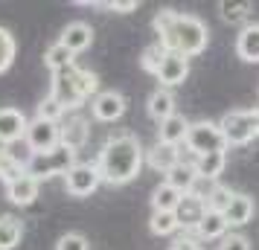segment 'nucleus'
<instances>
[{
    "instance_id": "obj_1",
    "label": "nucleus",
    "mask_w": 259,
    "mask_h": 250,
    "mask_svg": "<svg viewBox=\"0 0 259 250\" xmlns=\"http://www.w3.org/2000/svg\"><path fill=\"white\" fill-rule=\"evenodd\" d=\"M152 26L166 53H178V56L192 59V56H201L207 49V44H210V29L195 15H184V12H175V9H160L154 15Z\"/></svg>"
},
{
    "instance_id": "obj_2",
    "label": "nucleus",
    "mask_w": 259,
    "mask_h": 250,
    "mask_svg": "<svg viewBox=\"0 0 259 250\" xmlns=\"http://www.w3.org/2000/svg\"><path fill=\"white\" fill-rule=\"evenodd\" d=\"M143 145L134 134H114L99 148L96 169L102 175V183L108 186H125L140 175L143 169Z\"/></svg>"
},
{
    "instance_id": "obj_3",
    "label": "nucleus",
    "mask_w": 259,
    "mask_h": 250,
    "mask_svg": "<svg viewBox=\"0 0 259 250\" xmlns=\"http://www.w3.org/2000/svg\"><path fill=\"white\" fill-rule=\"evenodd\" d=\"M96 93H99V79H96V73L84 70L79 64H73V67H67V70H61V73H53L50 96H53L64 111L82 108L84 102Z\"/></svg>"
},
{
    "instance_id": "obj_4",
    "label": "nucleus",
    "mask_w": 259,
    "mask_h": 250,
    "mask_svg": "<svg viewBox=\"0 0 259 250\" xmlns=\"http://www.w3.org/2000/svg\"><path fill=\"white\" fill-rule=\"evenodd\" d=\"M76 163H79V160H76V152L59 145V148H56V152H50V155H29L24 160V172L29 175V178H35L38 183H41V180H50V178H56V175L64 178Z\"/></svg>"
},
{
    "instance_id": "obj_5",
    "label": "nucleus",
    "mask_w": 259,
    "mask_h": 250,
    "mask_svg": "<svg viewBox=\"0 0 259 250\" xmlns=\"http://www.w3.org/2000/svg\"><path fill=\"white\" fill-rule=\"evenodd\" d=\"M184 145H187V152H192L195 157L227 152V140H224V134H222V125H219V122H210V119L192 122Z\"/></svg>"
},
{
    "instance_id": "obj_6",
    "label": "nucleus",
    "mask_w": 259,
    "mask_h": 250,
    "mask_svg": "<svg viewBox=\"0 0 259 250\" xmlns=\"http://www.w3.org/2000/svg\"><path fill=\"white\" fill-rule=\"evenodd\" d=\"M222 134L230 145H247L253 137H259V108H247V111H227L222 117Z\"/></svg>"
},
{
    "instance_id": "obj_7",
    "label": "nucleus",
    "mask_w": 259,
    "mask_h": 250,
    "mask_svg": "<svg viewBox=\"0 0 259 250\" xmlns=\"http://www.w3.org/2000/svg\"><path fill=\"white\" fill-rule=\"evenodd\" d=\"M24 143L32 155H50V152H56L61 145L59 122H47V119H38V117L29 119Z\"/></svg>"
},
{
    "instance_id": "obj_8",
    "label": "nucleus",
    "mask_w": 259,
    "mask_h": 250,
    "mask_svg": "<svg viewBox=\"0 0 259 250\" xmlns=\"http://www.w3.org/2000/svg\"><path fill=\"white\" fill-rule=\"evenodd\" d=\"M99 183H102V175H99L96 163H76V166L64 175V189H67V195H73V198H88V195H94V192L99 189Z\"/></svg>"
},
{
    "instance_id": "obj_9",
    "label": "nucleus",
    "mask_w": 259,
    "mask_h": 250,
    "mask_svg": "<svg viewBox=\"0 0 259 250\" xmlns=\"http://www.w3.org/2000/svg\"><path fill=\"white\" fill-rule=\"evenodd\" d=\"M125 108H128V102L119 90H99L91 102V114L99 122H117L125 114Z\"/></svg>"
},
{
    "instance_id": "obj_10",
    "label": "nucleus",
    "mask_w": 259,
    "mask_h": 250,
    "mask_svg": "<svg viewBox=\"0 0 259 250\" xmlns=\"http://www.w3.org/2000/svg\"><path fill=\"white\" fill-rule=\"evenodd\" d=\"M187 76H189V59L187 56H178V53H166L163 61H160V67H157V73H154V79L166 90L181 84Z\"/></svg>"
},
{
    "instance_id": "obj_11",
    "label": "nucleus",
    "mask_w": 259,
    "mask_h": 250,
    "mask_svg": "<svg viewBox=\"0 0 259 250\" xmlns=\"http://www.w3.org/2000/svg\"><path fill=\"white\" fill-rule=\"evenodd\" d=\"M26 125L29 119L24 117V111L18 108H0V143L12 145L26 137Z\"/></svg>"
},
{
    "instance_id": "obj_12",
    "label": "nucleus",
    "mask_w": 259,
    "mask_h": 250,
    "mask_svg": "<svg viewBox=\"0 0 259 250\" xmlns=\"http://www.w3.org/2000/svg\"><path fill=\"white\" fill-rule=\"evenodd\" d=\"M59 134H61V145L79 155L84 145H88L91 122H88L84 117H67V122H59Z\"/></svg>"
},
{
    "instance_id": "obj_13",
    "label": "nucleus",
    "mask_w": 259,
    "mask_h": 250,
    "mask_svg": "<svg viewBox=\"0 0 259 250\" xmlns=\"http://www.w3.org/2000/svg\"><path fill=\"white\" fill-rule=\"evenodd\" d=\"M59 44H64L73 56H76V53H84V49L94 44V26L84 24V21H73V24H67L61 29Z\"/></svg>"
},
{
    "instance_id": "obj_14",
    "label": "nucleus",
    "mask_w": 259,
    "mask_h": 250,
    "mask_svg": "<svg viewBox=\"0 0 259 250\" xmlns=\"http://www.w3.org/2000/svg\"><path fill=\"white\" fill-rule=\"evenodd\" d=\"M178 224H181V230H192L195 233V227L204 221V215H207V204L201 201L198 195H184L181 198V204H178Z\"/></svg>"
},
{
    "instance_id": "obj_15",
    "label": "nucleus",
    "mask_w": 259,
    "mask_h": 250,
    "mask_svg": "<svg viewBox=\"0 0 259 250\" xmlns=\"http://www.w3.org/2000/svg\"><path fill=\"white\" fill-rule=\"evenodd\" d=\"M146 160L154 172L160 175H169L175 166H181V148L178 145H169V143H154L149 152H146Z\"/></svg>"
},
{
    "instance_id": "obj_16",
    "label": "nucleus",
    "mask_w": 259,
    "mask_h": 250,
    "mask_svg": "<svg viewBox=\"0 0 259 250\" xmlns=\"http://www.w3.org/2000/svg\"><path fill=\"white\" fill-rule=\"evenodd\" d=\"M38 189H41V183H38L35 178L21 175V178H15L12 183H6V198H9L15 207H29V204H35Z\"/></svg>"
},
{
    "instance_id": "obj_17",
    "label": "nucleus",
    "mask_w": 259,
    "mask_h": 250,
    "mask_svg": "<svg viewBox=\"0 0 259 250\" xmlns=\"http://www.w3.org/2000/svg\"><path fill=\"white\" fill-rule=\"evenodd\" d=\"M253 213H256L253 198H250V195H242V192H236L233 201H230V207L224 210V221H227V227H245L247 221L253 218Z\"/></svg>"
},
{
    "instance_id": "obj_18",
    "label": "nucleus",
    "mask_w": 259,
    "mask_h": 250,
    "mask_svg": "<svg viewBox=\"0 0 259 250\" xmlns=\"http://www.w3.org/2000/svg\"><path fill=\"white\" fill-rule=\"evenodd\" d=\"M236 56L247 64H259V24L242 26V32L236 35Z\"/></svg>"
},
{
    "instance_id": "obj_19",
    "label": "nucleus",
    "mask_w": 259,
    "mask_h": 250,
    "mask_svg": "<svg viewBox=\"0 0 259 250\" xmlns=\"http://www.w3.org/2000/svg\"><path fill=\"white\" fill-rule=\"evenodd\" d=\"M189 122L187 117H181V114H175V117H169L160 122V128H157V143H169V145H181L184 140H187V131H189Z\"/></svg>"
},
{
    "instance_id": "obj_20",
    "label": "nucleus",
    "mask_w": 259,
    "mask_h": 250,
    "mask_svg": "<svg viewBox=\"0 0 259 250\" xmlns=\"http://www.w3.org/2000/svg\"><path fill=\"white\" fill-rule=\"evenodd\" d=\"M146 111H149V117L157 119V125H160L163 119H169V117H175V114H178V111H175V96L169 93L166 87H157V90L149 96Z\"/></svg>"
},
{
    "instance_id": "obj_21",
    "label": "nucleus",
    "mask_w": 259,
    "mask_h": 250,
    "mask_svg": "<svg viewBox=\"0 0 259 250\" xmlns=\"http://www.w3.org/2000/svg\"><path fill=\"white\" fill-rule=\"evenodd\" d=\"M227 230H230V227H227V221H224V213H212V210H207L204 221L195 227V238H198V241H212V238L222 241V238L227 236Z\"/></svg>"
},
{
    "instance_id": "obj_22",
    "label": "nucleus",
    "mask_w": 259,
    "mask_h": 250,
    "mask_svg": "<svg viewBox=\"0 0 259 250\" xmlns=\"http://www.w3.org/2000/svg\"><path fill=\"white\" fill-rule=\"evenodd\" d=\"M181 192L175 189V186H169V183H157L152 192V213H175L178 204H181Z\"/></svg>"
},
{
    "instance_id": "obj_23",
    "label": "nucleus",
    "mask_w": 259,
    "mask_h": 250,
    "mask_svg": "<svg viewBox=\"0 0 259 250\" xmlns=\"http://www.w3.org/2000/svg\"><path fill=\"white\" fill-rule=\"evenodd\" d=\"M24 238V224L15 215H0V250H15Z\"/></svg>"
},
{
    "instance_id": "obj_24",
    "label": "nucleus",
    "mask_w": 259,
    "mask_h": 250,
    "mask_svg": "<svg viewBox=\"0 0 259 250\" xmlns=\"http://www.w3.org/2000/svg\"><path fill=\"white\" fill-rule=\"evenodd\" d=\"M224 166H227V155H204V157H195V175L201 180H219L222 178Z\"/></svg>"
},
{
    "instance_id": "obj_25",
    "label": "nucleus",
    "mask_w": 259,
    "mask_h": 250,
    "mask_svg": "<svg viewBox=\"0 0 259 250\" xmlns=\"http://www.w3.org/2000/svg\"><path fill=\"white\" fill-rule=\"evenodd\" d=\"M166 183L175 186L181 195H192L195 183H198V175H195V169L189 166V163H181V166H175L169 175H166Z\"/></svg>"
},
{
    "instance_id": "obj_26",
    "label": "nucleus",
    "mask_w": 259,
    "mask_h": 250,
    "mask_svg": "<svg viewBox=\"0 0 259 250\" xmlns=\"http://www.w3.org/2000/svg\"><path fill=\"white\" fill-rule=\"evenodd\" d=\"M21 175H26L24 172V160L15 157L12 152H9V145L0 143V180H3V183H12V180L21 178Z\"/></svg>"
},
{
    "instance_id": "obj_27",
    "label": "nucleus",
    "mask_w": 259,
    "mask_h": 250,
    "mask_svg": "<svg viewBox=\"0 0 259 250\" xmlns=\"http://www.w3.org/2000/svg\"><path fill=\"white\" fill-rule=\"evenodd\" d=\"M44 64H47L53 73H61V70H67V67H73L76 61H73V53L64 44H50L47 47V53H44Z\"/></svg>"
},
{
    "instance_id": "obj_28",
    "label": "nucleus",
    "mask_w": 259,
    "mask_h": 250,
    "mask_svg": "<svg viewBox=\"0 0 259 250\" xmlns=\"http://www.w3.org/2000/svg\"><path fill=\"white\" fill-rule=\"evenodd\" d=\"M15 56H18V41L6 26H0V73H6L12 67Z\"/></svg>"
},
{
    "instance_id": "obj_29",
    "label": "nucleus",
    "mask_w": 259,
    "mask_h": 250,
    "mask_svg": "<svg viewBox=\"0 0 259 250\" xmlns=\"http://www.w3.org/2000/svg\"><path fill=\"white\" fill-rule=\"evenodd\" d=\"M219 12H222V18L227 21V24H242L247 15L253 12V3H247V0H242V3L222 0V3H219Z\"/></svg>"
},
{
    "instance_id": "obj_30",
    "label": "nucleus",
    "mask_w": 259,
    "mask_h": 250,
    "mask_svg": "<svg viewBox=\"0 0 259 250\" xmlns=\"http://www.w3.org/2000/svg\"><path fill=\"white\" fill-rule=\"evenodd\" d=\"M149 230H152L154 236H172V233L181 230V224H178V215L175 213H152Z\"/></svg>"
},
{
    "instance_id": "obj_31",
    "label": "nucleus",
    "mask_w": 259,
    "mask_h": 250,
    "mask_svg": "<svg viewBox=\"0 0 259 250\" xmlns=\"http://www.w3.org/2000/svg\"><path fill=\"white\" fill-rule=\"evenodd\" d=\"M163 56H166V49H163V44L160 41H154V44H149V47L143 49V56H140V67L146 73H157V67H160V61H163Z\"/></svg>"
},
{
    "instance_id": "obj_32",
    "label": "nucleus",
    "mask_w": 259,
    "mask_h": 250,
    "mask_svg": "<svg viewBox=\"0 0 259 250\" xmlns=\"http://www.w3.org/2000/svg\"><path fill=\"white\" fill-rule=\"evenodd\" d=\"M64 114H67V111H64L53 96H44V99H41V105L35 108V117L38 119H47V122H61Z\"/></svg>"
},
{
    "instance_id": "obj_33",
    "label": "nucleus",
    "mask_w": 259,
    "mask_h": 250,
    "mask_svg": "<svg viewBox=\"0 0 259 250\" xmlns=\"http://www.w3.org/2000/svg\"><path fill=\"white\" fill-rule=\"evenodd\" d=\"M236 192H230L227 186H215L212 189V195L207 198V210H212V213H224L227 207H230V201H233Z\"/></svg>"
},
{
    "instance_id": "obj_34",
    "label": "nucleus",
    "mask_w": 259,
    "mask_h": 250,
    "mask_svg": "<svg viewBox=\"0 0 259 250\" xmlns=\"http://www.w3.org/2000/svg\"><path fill=\"white\" fill-rule=\"evenodd\" d=\"M56 250H91V247H88V238L82 233H64L56 241Z\"/></svg>"
},
{
    "instance_id": "obj_35",
    "label": "nucleus",
    "mask_w": 259,
    "mask_h": 250,
    "mask_svg": "<svg viewBox=\"0 0 259 250\" xmlns=\"http://www.w3.org/2000/svg\"><path fill=\"white\" fill-rule=\"evenodd\" d=\"M84 6H99V9H111V12H119V15H128L137 9V0H125V3H99V0H84Z\"/></svg>"
},
{
    "instance_id": "obj_36",
    "label": "nucleus",
    "mask_w": 259,
    "mask_h": 250,
    "mask_svg": "<svg viewBox=\"0 0 259 250\" xmlns=\"http://www.w3.org/2000/svg\"><path fill=\"white\" fill-rule=\"evenodd\" d=\"M219 250H250V241L242 233H230L219 241Z\"/></svg>"
},
{
    "instance_id": "obj_37",
    "label": "nucleus",
    "mask_w": 259,
    "mask_h": 250,
    "mask_svg": "<svg viewBox=\"0 0 259 250\" xmlns=\"http://www.w3.org/2000/svg\"><path fill=\"white\" fill-rule=\"evenodd\" d=\"M172 250H204V247L198 244V238H192V236H181V238H175Z\"/></svg>"
}]
</instances>
